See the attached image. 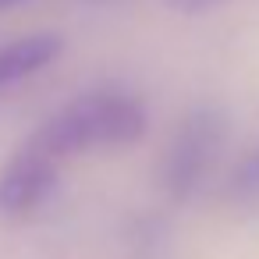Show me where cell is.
<instances>
[{
    "instance_id": "obj_1",
    "label": "cell",
    "mask_w": 259,
    "mask_h": 259,
    "mask_svg": "<svg viewBox=\"0 0 259 259\" xmlns=\"http://www.w3.org/2000/svg\"><path fill=\"white\" fill-rule=\"evenodd\" d=\"M142 132H146V110L135 96L117 89H93L68 100L57 114H50L25 139V146L61 163L89 149L132 146L142 139Z\"/></svg>"
},
{
    "instance_id": "obj_2",
    "label": "cell",
    "mask_w": 259,
    "mask_h": 259,
    "mask_svg": "<svg viewBox=\"0 0 259 259\" xmlns=\"http://www.w3.org/2000/svg\"><path fill=\"white\" fill-rule=\"evenodd\" d=\"M227 114L220 107H195L188 110L163 153V188L174 202H188L192 195L202 192L209 174L217 170L224 149H227Z\"/></svg>"
},
{
    "instance_id": "obj_3",
    "label": "cell",
    "mask_w": 259,
    "mask_h": 259,
    "mask_svg": "<svg viewBox=\"0 0 259 259\" xmlns=\"http://www.w3.org/2000/svg\"><path fill=\"white\" fill-rule=\"evenodd\" d=\"M57 170L50 156L36 153L32 146H18L8 163L0 167V217L4 220H25L32 217L57 188Z\"/></svg>"
},
{
    "instance_id": "obj_4",
    "label": "cell",
    "mask_w": 259,
    "mask_h": 259,
    "mask_svg": "<svg viewBox=\"0 0 259 259\" xmlns=\"http://www.w3.org/2000/svg\"><path fill=\"white\" fill-rule=\"evenodd\" d=\"M61 36L57 32H32L22 39H11L0 47V93H8L43 71L57 54H61Z\"/></svg>"
},
{
    "instance_id": "obj_5",
    "label": "cell",
    "mask_w": 259,
    "mask_h": 259,
    "mask_svg": "<svg viewBox=\"0 0 259 259\" xmlns=\"http://www.w3.org/2000/svg\"><path fill=\"white\" fill-rule=\"evenodd\" d=\"M224 199L234 209H255L259 206V142L252 149H245L238 156V163L231 167L227 185H224Z\"/></svg>"
},
{
    "instance_id": "obj_6",
    "label": "cell",
    "mask_w": 259,
    "mask_h": 259,
    "mask_svg": "<svg viewBox=\"0 0 259 259\" xmlns=\"http://www.w3.org/2000/svg\"><path fill=\"white\" fill-rule=\"evenodd\" d=\"M167 4L181 15H199V11H209V8L224 4V0H167Z\"/></svg>"
},
{
    "instance_id": "obj_7",
    "label": "cell",
    "mask_w": 259,
    "mask_h": 259,
    "mask_svg": "<svg viewBox=\"0 0 259 259\" xmlns=\"http://www.w3.org/2000/svg\"><path fill=\"white\" fill-rule=\"evenodd\" d=\"M22 0H0V11H11V8H18Z\"/></svg>"
}]
</instances>
